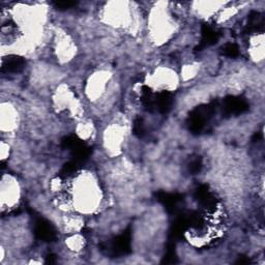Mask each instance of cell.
Returning a JSON list of instances; mask_svg holds the SVG:
<instances>
[{
  "instance_id": "6da1fadb",
  "label": "cell",
  "mask_w": 265,
  "mask_h": 265,
  "mask_svg": "<svg viewBox=\"0 0 265 265\" xmlns=\"http://www.w3.org/2000/svg\"><path fill=\"white\" fill-rule=\"evenodd\" d=\"M216 107L214 104L200 106L189 113L188 118L189 130L193 134H200L203 131L206 122L214 115Z\"/></svg>"
},
{
  "instance_id": "7a4b0ae2",
  "label": "cell",
  "mask_w": 265,
  "mask_h": 265,
  "mask_svg": "<svg viewBox=\"0 0 265 265\" xmlns=\"http://www.w3.org/2000/svg\"><path fill=\"white\" fill-rule=\"evenodd\" d=\"M105 250L107 251L110 255L116 257L125 255L131 252V233L130 231L123 232L121 235L116 237L108 247H106Z\"/></svg>"
},
{
  "instance_id": "3957f363",
  "label": "cell",
  "mask_w": 265,
  "mask_h": 265,
  "mask_svg": "<svg viewBox=\"0 0 265 265\" xmlns=\"http://www.w3.org/2000/svg\"><path fill=\"white\" fill-rule=\"evenodd\" d=\"M35 234L39 240L53 241L56 238V230L47 220L38 219L35 225Z\"/></svg>"
},
{
  "instance_id": "277c9868",
  "label": "cell",
  "mask_w": 265,
  "mask_h": 265,
  "mask_svg": "<svg viewBox=\"0 0 265 265\" xmlns=\"http://www.w3.org/2000/svg\"><path fill=\"white\" fill-rule=\"evenodd\" d=\"M249 110V104L246 100L238 97H229L224 101L223 111L228 115H239Z\"/></svg>"
},
{
  "instance_id": "5b68a950",
  "label": "cell",
  "mask_w": 265,
  "mask_h": 265,
  "mask_svg": "<svg viewBox=\"0 0 265 265\" xmlns=\"http://www.w3.org/2000/svg\"><path fill=\"white\" fill-rule=\"evenodd\" d=\"M25 59L18 55H9L5 57L2 61L1 72L7 74H17L22 72L25 68Z\"/></svg>"
},
{
  "instance_id": "8992f818",
  "label": "cell",
  "mask_w": 265,
  "mask_h": 265,
  "mask_svg": "<svg viewBox=\"0 0 265 265\" xmlns=\"http://www.w3.org/2000/svg\"><path fill=\"white\" fill-rule=\"evenodd\" d=\"M195 197L198 202L208 210H214L217 207V201L213 193L208 189L207 186H201L197 189Z\"/></svg>"
},
{
  "instance_id": "52a82bcc",
  "label": "cell",
  "mask_w": 265,
  "mask_h": 265,
  "mask_svg": "<svg viewBox=\"0 0 265 265\" xmlns=\"http://www.w3.org/2000/svg\"><path fill=\"white\" fill-rule=\"evenodd\" d=\"M201 34H202V38H201L200 45L196 48V51H202L204 48L216 44L221 37L219 31L215 30L209 25H203L202 29H201Z\"/></svg>"
},
{
  "instance_id": "ba28073f",
  "label": "cell",
  "mask_w": 265,
  "mask_h": 265,
  "mask_svg": "<svg viewBox=\"0 0 265 265\" xmlns=\"http://www.w3.org/2000/svg\"><path fill=\"white\" fill-rule=\"evenodd\" d=\"M173 105V94L164 90L155 95V110L162 114H167Z\"/></svg>"
},
{
  "instance_id": "9c48e42d",
  "label": "cell",
  "mask_w": 265,
  "mask_h": 265,
  "mask_svg": "<svg viewBox=\"0 0 265 265\" xmlns=\"http://www.w3.org/2000/svg\"><path fill=\"white\" fill-rule=\"evenodd\" d=\"M157 200L161 201L163 205L169 213H175L178 209L179 203L182 202V196L177 194H167V193H160L157 195Z\"/></svg>"
},
{
  "instance_id": "30bf717a",
  "label": "cell",
  "mask_w": 265,
  "mask_h": 265,
  "mask_svg": "<svg viewBox=\"0 0 265 265\" xmlns=\"http://www.w3.org/2000/svg\"><path fill=\"white\" fill-rule=\"evenodd\" d=\"M264 27V19L260 13L252 12L249 16L248 24L246 27L247 33H258V31H263Z\"/></svg>"
},
{
  "instance_id": "8fae6325",
  "label": "cell",
  "mask_w": 265,
  "mask_h": 265,
  "mask_svg": "<svg viewBox=\"0 0 265 265\" xmlns=\"http://www.w3.org/2000/svg\"><path fill=\"white\" fill-rule=\"evenodd\" d=\"M155 95L151 88L148 86H143L141 91V103L143 107L148 111H153L155 109Z\"/></svg>"
},
{
  "instance_id": "7c38bea8",
  "label": "cell",
  "mask_w": 265,
  "mask_h": 265,
  "mask_svg": "<svg viewBox=\"0 0 265 265\" xmlns=\"http://www.w3.org/2000/svg\"><path fill=\"white\" fill-rule=\"evenodd\" d=\"M81 143L82 141L77 136H68L62 139L61 146L65 148V150H69L72 151L73 150H75L76 147H78Z\"/></svg>"
},
{
  "instance_id": "4fadbf2b",
  "label": "cell",
  "mask_w": 265,
  "mask_h": 265,
  "mask_svg": "<svg viewBox=\"0 0 265 265\" xmlns=\"http://www.w3.org/2000/svg\"><path fill=\"white\" fill-rule=\"evenodd\" d=\"M79 163L76 162V161H72V162H69L67 163L65 166H63V168L61 169V171L59 173V176L62 177V178H66V177H69L71 176L72 174L76 173L77 170L79 169Z\"/></svg>"
},
{
  "instance_id": "5bb4252c",
  "label": "cell",
  "mask_w": 265,
  "mask_h": 265,
  "mask_svg": "<svg viewBox=\"0 0 265 265\" xmlns=\"http://www.w3.org/2000/svg\"><path fill=\"white\" fill-rule=\"evenodd\" d=\"M223 54L230 58H235L239 55V50L235 44H227L223 47Z\"/></svg>"
},
{
  "instance_id": "9a60e30c",
  "label": "cell",
  "mask_w": 265,
  "mask_h": 265,
  "mask_svg": "<svg viewBox=\"0 0 265 265\" xmlns=\"http://www.w3.org/2000/svg\"><path fill=\"white\" fill-rule=\"evenodd\" d=\"M133 133L138 138H142L145 135V125L142 118H136L133 124Z\"/></svg>"
},
{
  "instance_id": "2e32d148",
  "label": "cell",
  "mask_w": 265,
  "mask_h": 265,
  "mask_svg": "<svg viewBox=\"0 0 265 265\" xmlns=\"http://www.w3.org/2000/svg\"><path fill=\"white\" fill-rule=\"evenodd\" d=\"M202 167H203L202 160H201L200 157H196L189 164V173H192V174H197L201 171Z\"/></svg>"
},
{
  "instance_id": "e0dca14e",
  "label": "cell",
  "mask_w": 265,
  "mask_h": 265,
  "mask_svg": "<svg viewBox=\"0 0 265 265\" xmlns=\"http://www.w3.org/2000/svg\"><path fill=\"white\" fill-rule=\"evenodd\" d=\"M76 5H77V2H74V1H58V2H54V6L57 9H60V10L69 9V8H72L74 6H76Z\"/></svg>"
},
{
  "instance_id": "ac0fdd59",
  "label": "cell",
  "mask_w": 265,
  "mask_h": 265,
  "mask_svg": "<svg viewBox=\"0 0 265 265\" xmlns=\"http://www.w3.org/2000/svg\"><path fill=\"white\" fill-rule=\"evenodd\" d=\"M163 262L164 263H175L176 262V256H175V252H174L173 248L168 249Z\"/></svg>"
},
{
  "instance_id": "d6986e66",
  "label": "cell",
  "mask_w": 265,
  "mask_h": 265,
  "mask_svg": "<svg viewBox=\"0 0 265 265\" xmlns=\"http://www.w3.org/2000/svg\"><path fill=\"white\" fill-rule=\"evenodd\" d=\"M55 262V256H49L48 258H47V263H54Z\"/></svg>"
}]
</instances>
